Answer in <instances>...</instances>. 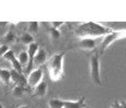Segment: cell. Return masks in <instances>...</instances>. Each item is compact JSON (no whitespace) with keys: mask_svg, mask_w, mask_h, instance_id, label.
Here are the masks:
<instances>
[{"mask_svg":"<svg viewBox=\"0 0 126 108\" xmlns=\"http://www.w3.org/2000/svg\"><path fill=\"white\" fill-rule=\"evenodd\" d=\"M111 29L108 27H104L100 24H96L94 22L83 23L78 26L76 29V35L80 38H96V37L106 36L109 33H111Z\"/></svg>","mask_w":126,"mask_h":108,"instance_id":"1","label":"cell"},{"mask_svg":"<svg viewBox=\"0 0 126 108\" xmlns=\"http://www.w3.org/2000/svg\"><path fill=\"white\" fill-rule=\"evenodd\" d=\"M65 52L56 53L47 60V69H48L49 77L52 81L57 82L63 78L64 67H63V60H64Z\"/></svg>","mask_w":126,"mask_h":108,"instance_id":"2","label":"cell"},{"mask_svg":"<svg viewBox=\"0 0 126 108\" xmlns=\"http://www.w3.org/2000/svg\"><path fill=\"white\" fill-rule=\"evenodd\" d=\"M89 70H90V79L93 81V83L99 86L102 85L100 60H99L98 52H94L89 57Z\"/></svg>","mask_w":126,"mask_h":108,"instance_id":"3","label":"cell"},{"mask_svg":"<svg viewBox=\"0 0 126 108\" xmlns=\"http://www.w3.org/2000/svg\"><path fill=\"white\" fill-rule=\"evenodd\" d=\"M123 38H126V29L125 30H112L111 33H109L108 35H106L103 37L101 41V44H100V53L107 50L108 47H110L114 41L119 40V39H123Z\"/></svg>","mask_w":126,"mask_h":108,"instance_id":"4","label":"cell"},{"mask_svg":"<svg viewBox=\"0 0 126 108\" xmlns=\"http://www.w3.org/2000/svg\"><path fill=\"white\" fill-rule=\"evenodd\" d=\"M44 72L41 68H34L32 72L26 76L27 85L31 88H36L40 82H43Z\"/></svg>","mask_w":126,"mask_h":108,"instance_id":"5","label":"cell"},{"mask_svg":"<svg viewBox=\"0 0 126 108\" xmlns=\"http://www.w3.org/2000/svg\"><path fill=\"white\" fill-rule=\"evenodd\" d=\"M38 50H39V46H38V43H36V42H34V43H32L27 47L28 63H27V66H26L25 76H27L28 73L34 69V60H35V56H36V54H37Z\"/></svg>","mask_w":126,"mask_h":108,"instance_id":"6","label":"cell"},{"mask_svg":"<svg viewBox=\"0 0 126 108\" xmlns=\"http://www.w3.org/2000/svg\"><path fill=\"white\" fill-rule=\"evenodd\" d=\"M3 59L11 64L13 70H15V72H17L20 73H23V66L21 65V63L17 60V56H15V53L12 50H9L7 52V54L3 56Z\"/></svg>","mask_w":126,"mask_h":108,"instance_id":"7","label":"cell"},{"mask_svg":"<svg viewBox=\"0 0 126 108\" xmlns=\"http://www.w3.org/2000/svg\"><path fill=\"white\" fill-rule=\"evenodd\" d=\"M97 47V41L94 38H80L77 43L74 44V48L84 50H94Z\"/></svg>","mask_w":126,"mask_h":108,"instance_id":"8","label":"cell"},{"mask_svg":"<svg viewBox=\"0 0 126 108\" xmlns=\"http://www.w3.org/2000/svg\"><path fill=\"white\" fill-rule=\"evenodd\" d=\"M10 83H11V70L7 68H0V84L4 89H8Z\"/></svg>","mask_w":126,"mask_h":108,"instance_id":"9","label":"cell"},{"mask_svg":"<svg viewBox=\"0 0 126 108\" xmlns=\"http://www.w3.org/2000/svg\"><path fill=\"white\" fill-rule=\"evenodd\" d=\"M11 82L14 83L15 85H26L27 81H26V76L24 73H20L15 70H11Z\"/></svg>","mask_w":126,"mask_h":108,"instance_id":"10","label":"cell"},{"mask_svg":"<svg viewBox=\"0 0 126 108\" xmlns=\"http://www.w3.org/2000/svg\"><path fill=\"white\" fill-rule=\"evenodd\" d=\"M47 60V52L44 49H39L34 60V68H40L41 65H44Z\"/></svg>","mask_w":126,"mask_h":108,"instance_id":"11","label":"cell"},{"mask_svg":"<svg viewBox=\"0 0 126 108\" xmlns=\"http://www.w3.org/2000/svg\"><path fill=\"white\" fill-rule=\"evenodd\" d=\"M63 108H86L85 97H82L77 101H65Z\"/></svg>","mask_w":126,"mask_h":108,"instance_id":"12","label":"cell"},{"mask_svg":"<svg viewBox=\"0 0 126 108\" xmlns=\"http://www.w3.org/2000/svg\"><path fill=\"white\" fill-rule=\"evenodd\" d=\"M47 90H48V85H47V83L45 81H43L36 88H34V93L38 97H44L47 94Z\"/></svg>","mask_w":126,"mask_h":108,"instance_id":"13","label":"cell"},{"mask_svg":"<svg viewBox=\"0 0 126 108\" xmlns=\"http://www.w3.org/2000/svg\"><path fill=\"white\" fill-rule=\"evenodd\" d=\"M64 103L65 101L60 98H51L48 103L49 108H63L64 107Z\"/></svg>","mask_w":126,"mask_h":108,"instance_id":"14","label":"cell"},{"mask_svg":"<svg viewBox=\"0 0 126 108\" xmlns=\"http://www.w3.org/2000/svg\"><path fill=\"white\" fill-rule=\"evenodd\" d=\"M26 91H27V89H26L24 85H14V88H13V90H12V95L14 97H20V96H22Z\"/></svg>","mask_w":126,"mask_h":108,"instance_id":"15","label":"cell"},{"mask_svg":"<svg viewBox=\"0 0 126 108\" xmlns=\"http://www.w3.org/2000/svg\"><path fill=\"white\" fill-rule=\"evenodd\" d=\"M20 40H21V42H22L23 44H25V46L28 47L30 44L34 43V37H33V35H31V34L25 33V34H23V35L21 36Z\"/></svg>","mask_w":126,"mask_h":108,"instance_id":"16","label":"cell"},{"mask_svg":"<svg viewBox=\"0 0 126 108\" xmlns=\"http://www.w3.org/2000/svg\"><path fill=\"white\" fill-rule=\"evenodd\" d=\"M17 60H19V62L21 63V65L22 66H27V63H28V53L27 51H22L20 52L19 55H17Z\"/></svg>","mask_w":126,"mask_h":108,"instance_id":"17","label":"cell"},{"mask_svg":"<svg viewBox=\"0 0 126 108\" xmlns=\"http://www.w3.org/2000/svg\"><path fill=\"white\" fill-rule=\"evenodd\" d=\"M48 35H49V37H50L51 40L56 41V40H58V39L60 38V37H61V33H60V30L57 29V28L50 27L48 29Z\"/></svg>","mask_w":126,"mask_h":108,"instance_id":"18","label":"cell"},{"mask_svg":"<svg viewBox=\"0 0 126 108\" xmlns=\"http://www.w3.org/2000/svg\"><path fill=\"white\" fill-rule=\"evenodd\" d=\"M39 29V23L38 22H30L27 27V33L33 35V34H37Z\"/></svg>","mask_w":126,"mask_h":108,"instance_id":"19","label":"cell"},{"mask_svg":"<svg viewBox=\"0 0 126 108\" xmlns=\"http://www.w3.org/2000/svg\"><path fill=\"white\" fill-rule=\"evenodd\" d=\"M15 41V35L14 33H12V31H8V33L4 35L3 37V44H10V43H13V42Z\"/></svg>","mask_w":126,"mask_h":108,"instance_id":"20","label":"cell"},{"mask_svg":"<svg viewBox=\"0 0 126 108\" xmlns=\"http://www.w3.org/2000/svg\"><path fill=\"white\" fill-rule=\"evenodd\" d=\"M9 50H10L9 46H7V44H2V46H0V57H3Z\"/></svg>","mask_w":126,"mask_h":108,"instance_id":"21","label":"cell"},{"mask_svg":"<svg viewBox=\"0 0 126 108\" xmlns=\"http://www.w3.org/2000/svg\"><path fill=\"white\" fill-rule=\"evenodd\" d=\"M64 24L63 22H52L51 23V27H53V28H57V29H59L61 26Z\"/></svg>","mask_w":126,"mask_h":108,"instance_id":"22","label":"cell"},{"mask_svg":"<svg viewBox=\"0 0 126 108\" xmlns=\"http://www.w3.org/2000/svg\"><path fill=\"white\" fill-rule=\"evenodd\" d=\"M120 108H126V103H124V104H122V107Z\"/></svg>","mask_w":126,"mask_h":108,"instance_id":"23","label":"cell"},{"mask_svg":"<svg viewBox=\"0 0 126 108\" xmlns=\"http://www.w3.org/2000/svg\"><path fill=\"white\" fill-rule=\"evenodd\" d=\"M17 108H28V106H25V105H23V106H20V107H17Z\"/></svg>","mask_w":126,"mask_h":108,"instance_id":"24","label":"cell"},{"mask_svg":"<svg viewBox=\"0 0 126 108\" xmlns=\"http://www.w3.org/2000/svg\"><path fill=\"white\" fill-rule=\"evenodd\" d=\"M0 108H4V106H3V105H2V104H1V103H0Z\"/></svg>","mask_w":126,"mask_h":108,"instance_id":"25","label":"cell"}]
</instances>
